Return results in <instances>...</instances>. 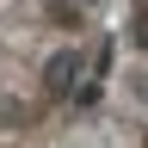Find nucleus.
I'll return each mask as SVG.
<instances>
[{"label": "nucleus", "instance_id": "nucleus-1", "mask_svg": "<svg viewBox=\"0 0 148 148\" xmlns=\"http://www.w3.org/2000/svg\"><path fill=\"white\" fill-rule=\"evenodd\" d=\"M105 0H0V142L25 136L86 80V18Z\"/></svg>", "mask_w": 148, "mask_h": 148}, {"label": "nucleus", "instance_id": "nucleus-2", "mask_svg": "<svg viewBox=\"0 0 148 148\" xmlns=\"http://www.w3.org/2000/svg\"><path fill=\"white\" fill-rule=\"evenodd\" d=\"M43 148H148L142 130H130V117H99V111H86V117H68L62 130H49Z\"/></svg>", "mask_w": 148, "mask_h": 148}]
</instances>
